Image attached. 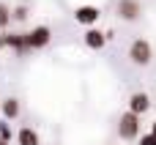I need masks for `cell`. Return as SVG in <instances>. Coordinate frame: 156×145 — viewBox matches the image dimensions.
Segmentation results:
<instances>
[{
  "label": "cell",
  "instance_id": "3",
  "mask_svg": "<svg viewBox=\"0 0 156 145\" xmlns=\"http://www.w3.org/2000/svg\"><path fill=\"white\" fill-rule=\"evenodd\" d=\"M115 14H118L123 22H137L140 14H143V5H140V0H118Z\"/></svg>",
  "mask_w": 156,
  "mask_h": 145
},
{
  "label": "cell",
  "instance_id": "1",
  "mask_svg": "<svg viewBox=\"0 0 156 145\" xmlns=\"http://www.w3.org/2000/svg\"><path fill=\"white\" fill-rule=\"evenodd\" d=\"M118 137H121L123 143H132V140L140 137V115H137V112L126 110V112L121 115V121H118Z\"/></svg>",
  "mask_w": 156,
  "mask_h": 145
},
{
  "label": "cell",
  "instance_id": "4",
  "mask_svg": "<svg viewBox=\"0 0 156 145\" xmlns=\"http://www.w3.org/2000/svg\"><path fill=\"white\" fill-rule=\"evenodd\" d=\"M99 16H101V11L96 8V5H77L74 8V19L80 22V25H85V27H93L96 22H99Z\"/></svg>",
  "mask_w": 156,
  "mask_h": 145
},
{
  "label": "cell",
  "instance_id": "11",
  "mask_svg": "<svg viewBox=\"0 0 156 145\" xmlns=\"http://www.w3.org/2000/svg\"><path fill=\"white\" fill-rule=\"evenodd\" d=\"M11 22H14V19H11V8H8L5 3H0V30H5Z\"/></svg>",
  "mask_w": 156,
  "mask_h": 145
},
{
  "label": "cell",
  "instance_id": "13",
  "mask_svg": "<svg viewBox=\"0 0 156 145\" xmlns=\"http://www.w3.org/2000/svg\"><path fill=\"white\" fill-rule=\"evenodd\" d=\"M0 137H3V140H8V143H11V137H14V134H11V126H8L5 121L0 123Z\"/></svg>",
  "mask_w": 156,
  "mask_h": 145
},
{
  "label": "cell",
  "instance_id": "7",
  "mask_svg": "<svg viewBox=\"0 0 156 145\" xmlns=\"http://www.w3.org/2000/svg\"><path fill=\"white\" fill-rule=\"evenodd\" d=\"M107 41H110V38H107L104 30H99V27H85V47H88V49H101Z\"/></svg>",
  "mask_w": 156,
  "mask_h": 145
},
{
  "label": "cell",
  "instance_id": "16",
  "mask_svg": "<svg viewBox=\"0 0 156 145\" xmlns=\"http://www.w3.org/2000/svg\"><path fill=\"white\" fill-rule=\"evenodd\" d=\"M151 132H154V134H156V121H154V126H151Z\"/></svg>",
  "mask_w": 156,
  "mask_h": 145
},
{
  "label": "cell",
  "instance_id": "15",
  "mask_svg": "<svg viewBox=\"0 0 156 145\" xmlns=\"http://www.w3.org/2000/svg\"><path fill=\"white\" fill-rule=\"evenodd\" d=\"M0 145H8V140H3V137H0Z\"/></svg>",
  "mask_w": 156,
  "mask_h": 145
},
{
  "label": "cell",
  "instance_id": "6",
  "mask_svg": "<svg viewBox=\"0 0 156 145\" xmlns=\"http://www.w3.org/2000/svg\"><path fill=\"white\" fill-rule=\"evenodd\" d=\"M8 38V49H14L19 58L30 52V41H27V33H5Z\"/></svg>",
  "mask_w": 156,
  "mask_h": 145
},
{
  "label": "cell",
  "instance_id": "12",
  "mask_svg": "<svg viewBox=\"0 0 156 145\" xmlns=\"http://www.w3.org/2000/svg\"><path fill=\"white\" fill-rule=\"evenodd\" d=\"M27 16H30V11H27L25 5H16V8H11V19H14V22H25Z\"/></svg>",
  "mask_w": 156,
  "mask_h": 145
},
{
  "label": "cell",
  "instance_id": "2",
  "mask_svg": "<svg viewBox=\"0 0 156 145\" xmlns=\"http://www.w3.org/2000/svg\"><path fill=\"white\" fill-rule=\"evenodd\" d=\"M129 60H132L134 66H148V63L154 60V47H151V41L134 38V41L129 44Z\"/></svg>",
  "mask_w": 156,
  "mask_h": 145
},
{
  "label": "cell",
  "instance_id": "10",
  "mask_svg": "<svg viewBox=\"0 0 156 145\" xmlns=\"http://www.w3.org/2000/svg\"><path fill=\"white\" fill-rule=\"evenodd\" d=\"M16 145H41V137H38V132H36V129L22 126V129L16 132Z\"/></svg>",
  "mask_w": 156,
  "mask_h": 145
},
{
  "label": "cell",
  "instance_id": "9",
  "mask_svg": "<svg viewBox=\"0 0 156 145\" xmlns=\"http://www.w3.org/2000/svg\"><path fill=\"white\" fill-rule=\"evenodd\" d=\"M0 112H3V118H5V121H14V118H19V112H22V107H19V99H14V96L3 99V101H0Z\"/></svg>",
  "mask_w": 156,
  "mask_h": 145
},
{
  "label": "cell",
  "instance_id": "14",
  "mask_svg": "<svg viewBox=\"0 0 156 145\" xmlns=\"http://www.w3.org/2000/svg\"><path fill=\"white\" fill-rule=\"evenodd\" d=\"M140 145H156V134H154V132L143 134V137H140Z\"/></svg>",
  "mask_w": 156,
  "mask_h": 145
},
{
  "label": "cell",
  "instance_id": "5",
  "mask_svg": "<svg viewBox=\"0 0 156 145\" xmlns=\"http://www.w3.org/2000/svg\"><path fill=\"white\" fill-rule=\"evenodd\" d=\"M27 41H30V49H44L49 41H52V30L47 25H38L27 33Z\"/></svg>",
  "mask_w": 156,
  "mask_h": 145
},
{
  "label": "cell",
  "instance_id": "8",
  "mask_svg": "<svg viewBox=\"0 0 156 145\" xmlns=\"http://www.w3.org/2000/svg\"><path fill=\"white\" fill-rule=\"evenodd\" d=\"M129 110L137 112V115H145V112L151 110V96L143 93V90H140V93H132V96H129Z\"/></svg>",
  "mask_w": 156,
  "mask_h": 145
}]
</instances>
